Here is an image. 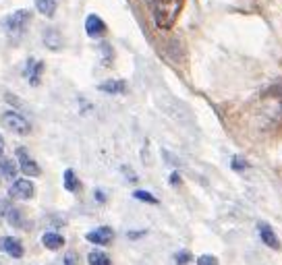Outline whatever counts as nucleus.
<instances>
[{"label":"nucleus","mask_w":282,"mask_h":265,"mask_svg":"<svg viewBox=\"0 0 282 265\" xmlns=\"http://www.w3.org/2000/svg\"><path fill=\"white\" fill-rule=\"evenodd\" d=\"M183 7L185 0H154V23L160 29L175 27Z\"/></svg>","instance_id":"obj_1"},{"label":"nucleus","mask_w":282,"mask_h":265,"mask_svg":"<svg viewBox=\"0 0 282 265\" xmlns=\"http://www.w3.org/2000/svg\"><path fill=\"white\" fill-rule=\"evenodd\" d=\"M29 21H31V13L27 9H19V11H15V13H11L9 17L3 19L0 29L5 31L7 37H11L13 41H17V39L23 37V33L27 31Z\"/></svg>","instance_id":"obj_2"},{"label":"nucleus","mask_w":282,"mask_h":265,"mask_svg":"<svg viewBox=\"0 0 282 265\" xmlns=\"http://www.w3.org/2000/svg\"><path fill=\"white\" fill-rule=\"evenodd\" d=\"M0 120H3V124H5L11 132H15V135H29V132H31V124H29V120H27L23 114L13 112V110L5 112Z\"/></svg>","instance_id":"obj_3"},{"label":"nucleus","mask_w":282,"mask_h":265,"mask_svg":"<svg viewBox=\"0 0 282 265\" xmlns=\"http://www.w3.org/2000/svg\"><path fill=\"white\" fill-rule=\"evenodd\" d=\"M17 160H19V170L23 172L25 176H39L42 174L37 162L29 158V153H27L25 147H17Z\"/></svg>","instance_id":"obj_4"},{"label":"nucleus","mask_w":282,"mask_h":265,"mask_svg":"<svg viewBox=\"0 0 282 265\" xmlns=\"http://www.w3.org/2000/svg\"><path fill=\"white\" fill-rule=\"evenodd\" d=\"M9 195H11V197H17V199H31V197L35 195V187H33V183L27 181V179H19V181H15V183L11 185Z\"/></svg>","instance_id":"obj_5"},{"label":"nucleus","mask_w":282,"mask_h":265,"mask_svg":"<svg viewBox=\"0 0 282 265\" xmlns=\"http://www.w3.org/2000/svg\"><path fill=\"white\" fill-rule=\"evenodd\" d=\"M0 251L7 253L13 259H21V257H23V253H25L23 245H21V240H17L15 236H3V238H0Z\"/></svg>","instance_id":"obj_6"},{"label":"nucleus","mask_w":282,"mask_h":265,"mask_svg":"<svg viewBox=\"0 0 282 265\" xmlns=\"http://www.w3.org/2000/svg\"><path fill=\"white\" fill-rule=\"evenodd\" d=\"M85 31H88L90 37H104L108 27L98 15H88V19H85Z\"/></svg>","instance_id":"obj_7"},{"label":"nucleus","mask_w":282,"mask_h":265,"mask_svg":"<svg viewBox=\"0 0 282 265\" xmlns=\"http://www.w3.org/2000/svg\"><path fill=\"white\" fill-rule=\"evenodd\" d=\"M257 232H259V238L264 240L266 247H270V249H274V251H280V249H282V245H280V240H278V236H276V232H274L272 226L259 224V226H257Z\"/></svg>","instance_id":"obj_8"},{"label":"nucleus","mask_w":282,"mask_h":265,"mask_svg":"<svg viewBox=\"0 0 282 265\" xmlns=\"http://www.w3.org/2000/svg\"><path fill=\"white\" fill-rule=\"evenodd\" d=\"M112 236H114V232L108 226H100V228L90 230L88 234H85V238H88L90 242H94V245H108V242L112 240Z\"/></svg>","instance_id":"obj_9"},{"label":"nucleus","mask_w":282,"mask_h":265,"mask_svg":"<svg viewBox=\"0 0 282 265\" xmlns=\"http://www.w3.org/2000/svg\"><path fill=\"white\" fill-rule=\"evenodd\" d=\"M98 90L104 92V94H125L127 92V81H123V79H108V81H102L98 85Z\"/></svg>","instance_id":"obj_10"},{"label":"nucleus","mask_w":282,"mask_h":265,"mask_svg":"<svg viewBox=\"0 0 282 265\" xmlns=\"http://www.w3.org/2000/svg\"><path fill=\"white\" fill-rule=\"evenodd\" d=\"M44 71V62H37V60H29L27 62V69H25V77L29 79V83L35 87L39 83V75Z\"/></svg>","instance_id":"obj_11"},{"label":"nucleus","mask_w":282,"mask_h":265,"mask_svg":"<svg viewBox=\"0 0 282 265\" xmlns=\"http://www.w3.org/2000/svg\"><path fill=\"white\" fill-rule=\"evenodd\" d=\"M42 245L50 251H58L60 247H64V238L58 234V232H46L42 236Z\"/></svg>","instance_id":"obj_12"},{"label":"nucleus","mask_w":282,"mask_h":265,"mask_svg":"<svg viewBox=\"0 0 282 265\" xmlns=\"http://www.w3.org/2000/svg\"><path fill=\"white\" fill-rule=\"evenodd\" d=\"M5 217H7V222L11 226H15V228H25V217H23V213H21V209L9 207L7 213H5Z\"/></svg>","instance_id":"obj_13"},{"label":"nucleus","mask_w":282,"mask_h":265,"mask_svg":"<svg viewBox=\"0 0 282 265\" xmlns=\"http://www.w3.org/2000/svg\"><path fill=\"white\" fill-rule=\"evenodd\" d=\"M17 166H15V162L13 160H0V176H3V179H7V181H13L15 176H17Z\"/></svg>","instance_id":"obj_14"},{"label":"nucleus","mask_w":282,"mask_h":265,"mask_svg":"<svg viewBox=\"0 0 282 265\" xmlns=\"http://www.w3.org/2000/svg\"><path fill=\"white\" fill-rule=\"evenodd\" d=\"M44 43H46V48H50V50H58L62 46V37H60L58 31L48 29L46 35H44Z\"/></svg>","instance_id":"obj_15"},{"label":"nucleus","mask_w":282,"mask_h":265,"mask_svg":"<svg viewBox=\"0 0 282 265\" xmlns=\"http://www.w3.org/2000/svg\"><path fill=\"white\" fill-rule=\"evenodd\" d=\"M35 9L44 17H54L56 11V0H35Z\"/></svg>","instance_id":"obj_16"},{"label":"nucleus","mask_w":282,"mask_h":265,"mask_svg":"<svg viewBox=\"0 0 282 265\" xmlns=\"http://www.w3.org/2000/svg\"><path fill=\"white\" fill-rule=\"evenodd\" d=\"M64 189L69 193H77L79 191V181L73 170H64Z\"/></svg>","instance_id":"obj_17"},{"label":"nucleus","mask_w":282,"mask_h":265,"mask_svg":"<svg viewBox=\"0 0 282 265\" xmlns=\"http://www.w3.org/2000/svg\"><path fill=\"white\" fill-rule=\"evenodd\" d=\"M88 261H90V265H112L110 259H108V255L102 253V251H92L88 255Z\"/></svg>","instance_id":"obj_18"},{"label":"nucleus","mask_w":282,"mask_h":265,"mask_svg":"<svg viewBox=\"0 0 282 265\" xmlns=\"http://www.w3.org/2000/svg\"><path fill=\"white\" fill-rule=\"evenodd\" d=\"M133 197L137 199V201H143V203H149V205H158V199L147 193V191H133Z\"/></svg>","instance_id":"obj_19"},{"label":"nucleus","mask_w":282,"mask_h":265,"mask_svg":"<svg viewBox=\"0 0 282 265\" xmlns=\"http://www.w3.org/2000/svg\"><path fill=\"white\" fill-rule=\"evenodd\" d=\"M230 166H232L234 172H247L249 170V162L245 158H241V156H234L232 162H230Z\"/></svg>","instance_id":"obj_20"},{"label":"nucleus","mask_w":282,"mask_h":265,"mask_svg":"<svg viewBox=\"0 0 282 265\" xmlns=\"http://www.w3.org/2000/svg\"><path fill=\"white\" fill-rule=\"evenodd\" d=\"M175 261H177V265H191L193 255H191V251H179L175 255Z\"/></svg>","instance_id":"obj_21"},{"label":"nucleus","mask_w":282,"mask_h":265,"mask_svg":"<svg viewBox=\"0 0 282 265\" xmlns=\"http://www.w3.org/2000/svg\"><path fill=\"white\" fill-rule=\"evenodd\" d=\"M197 265H220L218 257H214V255H202L197 259Z\"/></svg>","instance_id":"obj_22"},{"label":"nucleus","mask_w":282,"mask_h":265,"mask_svg":"<svg viewBox=\"0 0 282 265\" xmlns=\"http://www.w3.org/2000/svg\"><path fill=\"white\" fill-rule=\"evenodd\" d=\"M100 50H102V56H104V64H110L112 62V48L108 46V43H102Z\"/></svg>","instance_id":"obj_23"},{"label":"nucleus","mask_w":282,"mask_h":265,"mask_svg":"<svg viewBox=\"0 0 282 265\" xmlns=\"http://www.w3.org/2000/svg\"><path fill=\"white\" fill-rule=\"evenodd\" d=\"M64 265H79V257L75 251H69L67 255H64Z\"/></svg>","instance_id":"obj_24"},{"label":"nucleus","mask_w":282,"mask_h":265,"mask_svg":"<svg viewBox=\"0 0 282 265\" xmlns=\"http://www.w3.org/2000/svg\"><path fill=\"white\" fill-rule=\"evenodd\" d=\"M168 181H170L172 187H181V185H183V179H181V174H179V172H172Z\"/></svg>","instance_id":"obj_25"},{"label":"nucleus","mask_w":282,"mask_h":265,"mask_svg":"<svg viewBox=\"0 0 282 265\" xmlns=\"http://www.w3.org/2000/svg\"><path fill=\"white\" fill-rule=\"evenodd\" d=\"M7 209H9V205L5 203V201H0V219L5 217V213H7Z\"/></svg>","instance_id":"obj_26"},{"label":"nucleus","mask_w":282,"mask_h":265,"mask_svg":"<svg viewBox=\"0 0 282 265\" xmlns=\"http://www.w3.org/2000/svg\"><path fill=\"white\" fill-rule=\"evenodd\" d=\"M96 199H98V203H104V201H106V197H104L102 191H96Z\"/></svg>","instance_id":"obj_27"},{"label":"nucleus","mask_w":282,"mask_h":265,"mask_svg":"<svg viewBox=\"0 0 282 265\" xmlns=\"http://www.w3.org/2000/svg\"><path fill=\"white\" fill-rule=\"evenodd\" d=\"M3 153H5V139L0 137V156H3Z\"/></svg>","instance_id":"obj_28"}]
</instances>
